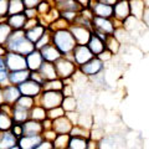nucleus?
<instances>
[{
    "mask_svg": "<svg viewBox=\"0 0 149 149\" xmlns=\"http://www.w3.org/2000/svg\"><path fill=\"white\" fill-rule=\"evenodd\" d=\"M5 47L8 51L20 54L22 56H27L36 49L35 44H32L25 36V30H14Z\"/></svg>",
    "mask_w": 149,
    "mask_h": 149,
    "instance_id": "1",
    "label": "nucleus"
},
{
    "mask_svg": "<svg viewBox=\"0 0 149 149\" xmlns=\"http://www.w3.org/2000/svg\"><path fill=\"white\" fill-rule=\"evenodd\" d=\"M51 32H52L51 44L55 45L63 56L71 55L74 47L77 46V42L68 27H66V29H58Z\"/></svg>",
    "mask_w": 149,
    "mask_h": 149,
    "instance_id": "2",
    "label": "nucleus"
},
{
    "mask_svg": "<svg viewBox=\"0 0 149 149\" xmlns=\"http://www.w3.org/2000/svg\"><path fill=\"white\" fill-rule=\"evenodd\" d=\"M55 67H56V72H57V77L65 82L73 78L76 72L78 71V66L73 62L71 55L61 57L57 62H55Z\"/></svg>",
    "mask_w": 149,
    "mask_h": 149,
    "instance_id": "3",
    "label": "nucleus"
},
{
    "mask_svg": "<svg viewBox=\"0 0 149 149\" xmlns=\"http://www.w3.org/2000/svg\"><path fill=\"white\" fill-rule=\"evenodd\" d=\"M37 103L40 106H42L46 111H50L56 107H60L63 101V95L62 92L58 91H46L44 90V92L40 95V97L36 100Z\"/></svg>",
    "mask_w": 149,
    "mask_h": 149,
    "instance_id": "4",
    "label": "nucleus"
},
{
    "mask_svg": "<svg viewBox=\"0 0 149 149\" xmlns=\"http://www.w3.org/2000/svg\"><path fill=\"white\" fill-rule=\"evenodd\" d=\"M117 22L113 19H104L93 16L92 19V31L98 32L104 36H113L117 30Z\"/></svg>",
    "mask_w": 149,
    "mask_h": 149,
    "instance_id": "5",
    "label": "nucleus"
},
{
    "mask_svg": "<svg viewBox=\"0 0 149 149\" xmlns=\"http://www.w3.org/2000/svg\"><path fill=\"white\" fill-rule=\"evenodd\" d=\"M78 71L85 77L93 78L104 71V62H102L98 57H93L91 61H88L87 63L82 65L81 67H78Z\"/></svg>",
    "mask_w": 149,
    "mask_h": 149,
    "instance_id": "6",
    "label": "nucleus"
},
{
    "mask_svg": "<svg viewBox=\"0 0 149 149\" xmlns=\"http://www.w3.org/2000/svg\"><path fill=\"white\" fill-rule=\"evenodd\" d=\"M5 57V63L6 67L10 72L13 71H20V70H27V63H26V56H22L20 54L11 52L8 51Z\"/></svg>",
    "mask_w": 149,
    "mask_h": 149,
    "instance_id": "7",
    "label": "nucleus"
},
{
    "mask_svg": "<svg viewBox=\"0 0 149 149\" xmlns=\"http://www.w3.org/2000/svg\"><path fill=\"white\" fill-rule=\"evenodd\" d=\"M93 57H96V56L91 52V50L88 49L87 45H77L71 54V58L78 67H81L82 65L91 61Z\"/></svg>",
    "mask_w": 149,
    "mask_h": 149,
    "instance_id": "8",
    "label": "nucleus"
},
{
    "mask_svg": "<svg viewBox=\"0 0 149 149\" xmlns=\"http://www.w3.org/2000/svg\"><path fill=\"white\" fill-rule=\"evenodd\" d=\"M71 34L73 35L77 45H87L92 36V30L87 26H83L80 24H71L68 26Z\"/></svg>",
    "mask_w": 149,
    "mask_h": 149,
    "instance_id": "9",
    "label": "nucleus"
},
{
    "mask_svg": "<svg viewBox=\"0 0 149 149\" xmlns=\"http://www.w3.org/2000/svg\"><path fill=\"white\" fill-rule=\"evenodd\" d=\"M130 16V5L128 0H118L113 5V20L122 25Z\"/></svg>",
    "mask_w": 149,
    "mask_h": 149,
    "instance_id": "10",
    "label": "nucleus"
},
{
    "mask_svg": "<svg viewBox=\"0 0 149 149\" xmlns=\"http://www.w3.org/2000/svg\"><path fill=\"white\" fill-rule=\"evenodd\" d=\"M19 90L21 92V96L32 97V98L37 100L41 93L44 92V86L35 81H32V80H27L26 82H24L22 85L19 86Z\"/></svg>",
    "mask_w": 149,
    "mask_h": 149,
    "instance_id": "11",
    "label": "nucleus"
},
{
    "mask_svg": "<svg viewBox=\"0 0 149 149\" xmlns=\"http://www.w3.org/2000/svg\"><path fill=\"white\" fill-rule=\"evenodd\" d=\"M93 16L97 17H104V19H113V6L108 4H103L96 0H91L90 6Z\"/></svg>",
    "mask_w": 149,
    "mask_h": 149,
    "instance_id": "12",
    "label": "nucleus"
},
{
    "mask_svg": "<svg viewBox=\"0 0 149 149\" xmlns=\"http://www.w3.org/2000/svg\"><path fill=\"white\" fill-rule=\"evenodd\" d=\"M44 57L41 55L40 50H34L31 54L26 56V63H27V70L31 72H39V70L44 65Z\"/></svg>",
    "mask_w": 149,
    "mask_h": 149,
    "instance_id": "13",
    "label": "nucleus"
},
{
    "mask_svg": "<svg viewBox=\"0 0 149 149\" xmlns=\"http://www.w3.org/2000/svg\"><path fill=\"white\" fill-rule=\"evenodd\" d=\"M3 92H4V98H5V104L11 107L15 106L19 98L21 97V92L19 90V86L6 85L3 87Z\"/></svg>",
    "mask_w": 149,
    "mask_h": 149,
    "instance_id": "14",
    "label": "nucleus"
},
{
    "mask_svg": "<svg viewBox=\"0 0 149 149\" xmlns=\"http://www.w3.org/2000/svg\"><path fill=\"white\" fill-rule=\"evenodd\" d=\"M40 52H41V55H42V57H44V61L51 62V63L57 62L60 58L63 57V55L60 52V50L52 44L46 45L45 47H42L40 50Z\"/></svg>",
    "mask_w": 149,
    "mask_h": 149,
    "instance_id": "15",
    "label": "nucleus"
},
{
    "mask_svg": "<svg viewBox=\"0 0 149 149\" xmlns=\"http://www.w3.org/2000/svg\"><path fill=\"white\" fill-rule=\"evenodd\" d=\"M42 122H37L34 119H29L22 124V132L24 136H42L44 133Z\"/></svg>",
    "mask_w": 149,
    "mask_h": 149,
    "instance_id": "16",
    "label": "nucleus"
},
{
    "mask_svg": "<svg viewBox=\"0 0 149 149\" xmlns=\"http://www.w3.org/2000/svg\"><path fill=\"white\" fill-rule=\"evenodd\" d=\"M42 142V136H22L17 139V146L21 149H35Z\"/></svg>",
    "mask_w": 149,
    "mask_h": 149,
    "instance_id": "17",
    "label": "nucleus"
},
{
    "mask_svg": "<svg viewBox=\"0 0 149 149\" xmlns=\"http://www.w3.org/2000/svg\"><path fill=\"white\" fill-rule=\"evenodd\" d=\"M47 30H49V27L46 25H44L42 22H40V24H37L36 26L31 27V29L25 30V36L31 41L32 44H36L37 41H39L41 37L47 32Z\"/></svg>",
    "mask_w": 149,
    "mask_h": 149,
    "instance_id": "18",
    "label": "nucleus"
},
{
    "mask_svg": "<svg viewBox=\"0 0 149 149\" xmlns=\"http://www.w3.org/2000/svg\"><path fill=\"white\" fill-rule=\"evenodd\" d=\"M72 128H73V124L71 120L68 119L67 116H63V117L54 120L52 129L57 134H70Z\"/></svg>",
    "mask_w": 149,
    "mask_h": 149,
    "instance_id": "19",
    "label": "nucleus"
},
{
    "mask_svg": "<svg viewBox=\"0 0 149 149\" xmlns=\"http://www.w3.org/2000/svg\"><path fill=\"white\" fill-rule=\"evenodd\" d=\"M31 71L29 70H20V71H13L9 73V85L20 86L27 80H30Z\"/></svg>",
    "mask_w": 149,
    "mask_h": 149,
    "instance_id": "20",
    "label": "nucleus"
},
{
    "mask_svg": "<svg viewBox=\"0 0 149 149\" xmlns=\"http://www.w3.org/2000/svg\"><path fill=\"white\" fill-rule=\"evenodd\" d=\"M6 22L13 30H25L27 17L25 16V14H15V15H9L6 19Z\"/></svg>",
    "mask_w": 149,
    "mask_h": 149,
    "instance_id": "21",
    "label": "nucleus"
},
{
    "mask_svg": "<svg viewBox=\"0 0 149 149\" xmlns=\"http://www.w3.org/2000/svg\"><path fill=\"white\" fill-rule=\"evenodd\" d=\"M87 46H88V49L91 50V52L97 57V56L101 55L106 50V41H103L101 37H98L97 35L92 34L91 39H90V41H88V44H87Z\"/></svg>",
    "mask_w": 149,
    "mask_h": 149,
    "instance_id": "22",
    "label": "nucleus"
},
{
    "mask_svg": "<svg viewBox=\"0 0 149 149\" xmlns=\"http://www.w3.org/2000/svg\"><path fill=\"white\" fill-rule=\"evenodd\" d=\"M130 15L138 20L144 19L146 16V1L144 0H129Z\"/></svg>",
    "mask_w": 149,
    "mask_h": 149,
    "instance_id": "23",
    "label": "nucleus"
},
{
    "mask_svg": "<svg viewBox=\"0 0 149 149\" xmlns=\"http://www.w3.org/2000/svg\"><path fill=\"white\" fill-rule=\"evenodd\" d=\"M11 117L14 119V123L24 124L26 120L30 119V111L21 108V107L15 104V106H13V108H11Z\"/></svg>",
    "mask_w": 149,
    "mask_h": 149,
    "instance_id": "24",
    "label": "nucleus"
},
{
    "mask_svg": "<svg viewBox=\"0 0 149 149\" xmlns=\"http://www.w3.org/2000/svg\"><path fill=\"white\" fill-rule=\"evenodd\" d=\"M39 73L41 74V77L46 81H52L56 80L57 77V72H56V67H55V63H51V62H44V65L41 66V68L39 70Z\"/></svg>",
    "mask_w": 149,
    "mask_h": 149,
    "instance_id": "25",
    "label": "nucleus"
},
{
    "mask_svg": "<svg viewBox=\"0 0 149 149\" xmlns=\"http://www.w3.org/2000/svg\"><path fill=\"white\" fill-rule=\"evenodd\" d=\"M120 142L117 136L111 134V136H104L103 138L98 142L100 149H119L120 148Z\"/></svg>",
    "mask_w": 149,
    "mask_h": 149,
    "instance_id": "26",
    "label": "nucleus"
},
{
    "mask_svg": "<svg viewBox=\"0 0 149 149\" xmlns=\"http://www.w3.org/2000/svg\"><path fill=\"white\" fill-rule=\"evenodd\" d=\"M55 8L58 11H74V13H80L83 9L77 0H62L57 5H55Z\"/></svg>",
    "mask_w": 149,
    "mask_h": 149,
    "instance_id": "27",
    "label": "nucleus"
},
{
    "mask_svg": "<svg viewBox=\"0 0 149 149\" xmlns=\"http://www.w3.org/2000/svg\"><path fill=\"white\" fill-rule=\"evenodd\" d=\"M17 146V138L8 130V132H1L0 136V149H11Z\"/></svg>",
    "mask_w": 149,
    "mask_h": 149,
    "instance_id": "28",
    "label": "nucleus"
},
{
    "mask_svg": "<svg viewBox=\"0 0 149 149\" xmlns=\"http://www.w3.org/2000/svg\"><path fill=\"white\" fill-rule=\"evenodd\" d=\"M14 123V119L11 117V113L0 109V132H8L11 130Z\"/></svg>",
    "mask_w": 149,
    "mask_h": 149,
    "instance_id": "29",
    "label": "nucleus"
},
{
    "mask_svg": "<svg viewBox=\"0 0 149 149\" xmlns=\"http://www.w3.org/2000/svg\"><path fill=\"white\" fill-rule=\"evenodd\" d=\"M46 118H47V111H46L42 106L36 103L32 107V109L30 111V119L37 120V122H44Z\"/></svg>",
    "mask_w": 149,
    "mask_h": 149,
    "instance_id": "30",
    "label": "nucleus"
},
{
    "mask_svg": "<svg viewBox=\"0 0 149 149\" xmlns=\"http://www.w3.org/2000/svg\"><path fill=\"white\" fill-rule=\"evenodd\" d=\"M13 29L6 21H0V46H5L13 34Z\"/></svg>",
    "mask_w": 149,
    "mask_h": 149,
    "instance_id": "31",
    "label": "nucleus"
},
{
    "mask_svg": "<svg viewBox=\"0 0 149 149\" xmlns=\"http://www.w3.org/2000/svg\"><path fill=\"white\" fill-rule=\"evenodd\" d=\"M61 107L63 108V111L66 112V113H70V112H76L78 109V100L74 96L63 97Z\"/></svg>",
    "mask_w": 149,
    "mask_h": 149,
    "instance_id": "32",
    "label": "nucleus"
},
{
    "mask_svg": "<svg viewBox=\"0 0 149 149\" xmlns=\"http://www.w3.org/2000/svg\"><path fill=\"white\" fill-rule=\"evenodd\" d=\"M9 73H10V71L6 67L5 57L0 56V87L9 85Z\"/></svg>",
    "mask_w": 149,
    "mask_h": 149,
    "instance_id": "33",
    "label": "nucleus"
},
{
    "mask_svg": "<svg viewBox=\"0 0 149 149\" xmlns=\"http://www.w3.org/2000/svg\"><path fill=\"white\" fill-rule=\"evenodd\" d=\"M70 139H71L70 134H57V137L52 142V147L55 149H67Z\"/></svg>",
    "mask_w": 149,
    "mask_h": 149,
    "instance_id": "34",
    "label": "nucleus"
},
{
    "mask_svg": "<svg viewBox=\"0 0 149 149\" xmlns=\"http://www.w3.org/2000/svg\"><path fill=\"white\" fill-rule=\"evenodd\" d=\"M65 81L60 80V78H56V80L52 81H46L44 83V90L46 91H58V92H62L63 87H65Z\"/></svg>",
    "mask_w": 149,
    "mask_h": 149,
    "instance_id": "35",
    "label": "nucleus"
},
{
    "mask_svg": "<svg viewBox=\"0 0 149 149\" xmlns=\"http://www.w3.org/2000/svg\"><path fill=\"white\" fill-rule=\"evenodd\" d=\"M70 136H71V137H80V138L90 139L91 130L85 128V127H82V125H80V124H76V125H73V128L71 129Z\"/></svg>",
    "mask_w": 149,
    "mask_h": 149,
    "instance_id": "36",
    "label": "nucleus"
},
{
    "mask_svg": "<svg viewBox=\"0 0 149 149\" xmlns=\"http://www.w3.org/2000/svg\"><path fill=\"white\" fill-rule=\"evenodd\" d=\"M120 49V41L117 40V37L114 35L113 36H108L106 40V50H108L109 52L116 55Z\"/></svg>",
    "mask_w": 149,
    "mask_h": 149,
    "instance_id": "37",
    "label": "nucleus"
},
{
    "mask_svg": "<svg viewBox=\"0 0 149 149\" xmlns=\"http://www.w3.org/2000/svg\"><path fill=\"white\" fill-rule=\"evenodd\" d=\"M88 139L80 137H71L67 149H87Z\"/></svg>",
    "mask_w": 149,
    "mask_h": 149,
    "instance_id": "38",
    "label": "nucleus"
},
{
    "mask_svg": "<svg viewBox=\"0 0 149 149\" xmlns=\"http://www.w3.org/2000/svg\"><path fill=\"white\" fill-rule=\"evenodd\" d=\"M25 11V5L22 0H10L9 4V15H15V14H22Z\"/></svg>",
    "mask_w": 149,
    "mask_h": 149,
    "instance_id": "39",
    "label": "nucleus"
},
{
    "mask_svg": "<svg viewBox=\"0 0 149 149\" xmlns=\"http://www.w3.org/2000/svg\"><path fill=\"white\" fill-rule=\"evenodd\" d=\"M54 8H55V5L50 1V0H41V3L39 4V6L36 8L37 11H39V17L46 16L47 14H50L51 11H52Z\"/></svg>",
    "mask_w": 149,
    "mask_h": 149,
    "instance_id": "40",
    "label": "nucleus"
},
{
    "mask_svg": "<svg viewBox=\"0 0 149 149\" xmlns=\"http://www.w3.org/2000/svg\"><path fill=\"white\" fill-rule=\"evenodd\" d=\"M37 103V101L35 98H32V97H27V96H21L20 98H19L16 106L21 107V108H25L27 111H31L32 107Z\"/></svg>",
    "mask_w": 149,
    "mask_h": 149,
    "instance_id": "41",
    "label": "nucleus"
},
{
    "mask_svg": "<svg viewBox=\"0 0 149 149\" xmlns=\"http://www.w3.org/2000/svg\"><path fill=\"white\" fill-rule=\"evenodd\" d=\"M63 116H66V112L63 111V108H62L61 106H60V107H56V108H52V109H50V111H47V118L51 119V120H56V119H58V118L63 117Z\"/></svg>",
    "mask_w": 149,
    "mask_h": 149,
    "instance_id": "42",
    "label": "nucleus"
},
{
    "mask_svg": "<svg viewBox=\"0 0 149 149\" xmlns=\"http://www.w3.org/2000/svg\"><path fill=\"white\" fill-rule=\"evenodd\" d=\"M9 4L10 0H0V21H6L9 16Z\"/></svg>",
    "mask_w": 149,
    "mask_h": 149,
    "instance_id": "43",
    "label": "nucleus"
},
{
    "mask_svg": "<svg viewBox=\"0 0 149 149\" xmlns=\"http://www.w3.org/2000/svg\"><path fill=\"white\" fill-rule=\"evenodd\" d=\"M51 37H52V32H51L50 30H47V32L41 37V39L37 41V42L35 44V47H36V50H41L42 47H45L46 45H49V44H51Z\"/></svg>",
    "mask_w": 149,
    "mask_h": 149,
    "instance_id": "44",
    "label": "nucleus"
},
{
    "mask_svg": "<svg viewBox=\"0 0 149 149\" xmlns=\"http://www.w3.org/2000/svg\"><path fill=\"white\" fill-rule=\"evenodd\" d=\"M80 13H74V11H60V17L63 19L66 22H68L70 25L73 24L76 21V19L78 17Z\"/></svg>",
    "mask_w": 149,
    "mask_h": 149,
    "instance_id": "45",
    "label": "nucleus"
},
{
    "mask_svg": "<svg viewBox=\"0 0 149 149\" xmlns=\"http://www.w3.org/2000/svg\"><path fill=\"white\" fill-rule=\"evenodd\" d=\"M42 137H44V141H47V142L52 143L55 141V138L57 137V133H56L54 129H46V130H44Z\"/></svg>",
    "mask_w": 149,
    "mask_h": 149,
    "instance_id": "46",
    "label": "nucleus"
},
{
    "mask_svg": "<svg viewBox=\"0 0 149 149\" xmlns=\"http://www.w3.org/2000/svg\"><path fill=\"white\" fill-rule=\"evenodd\" d=\"M10 132H11L17 139L20 138V137H22V136H24V132H22V124H17V123H15V124L13 125V128H11Z\"/></svg>",
    "mask_w": 149,
    "mask_h": 149,
    "instance_id": "47",
    "label": "nucleus"
},
{
    "mask_svg": "<svg viewBox=\"0 0 149 149\" xmlns=\"http://www.w3.org/2000/svg\"><path fill=\"white\" fill-rule=\"evenodd\" d=\"M66 116L68 117V119L72 122V124L76 125V124H78V120H80L81 113L78 111H76V112H70V113H66Z\"/></svg>",
    "mask_w": 149,
    "mask_h": 149,
    "instance_id": "48",
    "label": "nucleus"
},
{
    "mask_svg": "<svg viewBox=\"0 0 149 149\" xmlns=\"http://www.w3.org/2000/svg\"><path fill=\"white\" fill-rule=\"evenodd\" d=\"M24 14L27 17V20H30V19H39V11H37V9H25Z\"/></svg>",
    "mask_w": 149,
    "mask_h": 149,
    "instance_id": "49",
    "label": "nucleus"
},
{
    "mask_svg": "<svg viewBox=\"0 0 149 149\" xmlns=\"http://www.w3.org/2000/svg\"><path fill=\"white\" fill-rule=\"evenodd\" d=\"M25 9H36L41 3V0H22Z\"/></svg>",
    "mask_w": 149,
    "mask_h": 149,
    "instance_id": "50",
    "label": "nucleus"
},
{
    "mask_svg": "<svg viewBox=\"0 0 149 149\" xmlns=\"http://www.w3.org/2000/svg\"><path fill=\"white\" fill-rule=\"evenodd\" d=\"M62 95L63 97H68V96H74V92H73V86L70 85V83H65V87L62 90Z\"/></svg>",
    "mask_w": 149,
    "mask_h": 149,
    "instance_id": "51",
    "label": "nucleus"
},
{
    "mask_svg": "<svg viewBox=\"0 0 149 149\" xmlns=\"http://www.w3.org/2000/svg\"><path fill=\"white\" fill-rule=\"evenodd\" d=\"M97 57H98L102 62H107V61H109V60H111L112 57H113V54L109 52L108 50H104L103 52H102L101 55H98Z\"/></svg>",
    "mask_w": 149,
    "mask_h": 149,
    "instance_id": "52",
    "label": "nucleus"
},
{
    "mask_svg": "<svg viewBox=\"0 0 149 149\" xmlns=\"http://www.w3.org/2000/svg\"><path fill=\"white\" fill-rule=\"evenodd\" d=\"M30 80L35 81V82H37V83H40V85H42V86H44V83H45V80H44L42 77H41V74H40L39 72H31Z\"/></svg>",
    "mask_w": 149,
    "mask_h": 149,
    "instance_id": "53",
    "label": "nucleus"
},
{
    "mask_svg": "<svg viewBox=\"0 0 149 149\" xmlns=\"http://www.w3.org/2000/svg\"><path fill=\"white\" fill-rule=\"evenodd\" d=\"M87 149H100L98 147V142L95 141V139H88V143H87Z\"/></svg>",
    "mask_w": 149,
    "mask_h": 149,
    "instance_id": "54",
    "label": "nucleus"
},
{
    "mask_svg": "<svg viewBox=\"0 0 149 149\" xmlns=\"http://www.w3.org/2000/svg\"><path fill=\"white\" fill-rule=\"evenodd\" d=\"M52 143L51 142H47V141H44L40 146H37L35 149H52Z\"/></svg>",
    "mask_w": 149,
    "mask_h": 149,
    "instance_id": "55",
    "label": "nucleus"
},
{
    "mask_svg": "<svg viewBox=\"0 0 149 149\" xmlns=\"http://www.w3.org/2000/svg\"><path fill=\"white\" fill-rule=\"evenodd\" d=\"M42 125H44V129H52V125H54V120H51L49 118H46L44 122H42Z\"/></svg>",
    "mask_w": 149,
    "mask_h": 149,
    "instance_id": "56",
    "label": "nucleus"
},
{
    "mask_svg": "<svg viewBox=\"0 0 149 149\" xmlns=\"http://www.w3.org/2000/svg\"><path fill=\"white\" fill-rule=\"evenodd\" d=\"M78 3H80V5L85 9V8H88L90 6V3H91V0H77Z\"/></svg>",
    "mask_w": 149,
    "mask_h": 149,
    "instance_id": "57",
    "label": "nucleus"
},
{
    "mask_svg": "<svg viewBox=\"0 0 149 149\" xmlns=\"http://www.w3.org/2000/svg\"><path fill=\"white\" fill-rule=\"evenodd\" d=\"M96 1H100V3H103V4H108V5H112L113 6L118 0H96Z\"/></svg>",
    "mask_w": 149,
    "mask_h": 149,
    "instance_id": "58",
    "label": "nucleus"
},
{
    "mask_svg": "<svg viewBox=\"0 0 149 149\" xmlns=\"http://www.w3.org/2000/svg\"><path fill=\"white\" fill-rule=\"evenodd\" d=\"M4 104H5V98H4L3 87H0V107H3Z\"/></svg>",
    "mask_w": 149,
    "mask_h": 149,
    "instance_id": "59",
    "label": "nucleus"
},
{
    "mask_svg": "<svg viewBox=\"0 0 149 149\" xmlns=\"http://www.w3.org/2000/svg\"><path fill=\"white\" fill-rule=\"evenodd\" d=\"M6 52H8V50L5 46H0V56H5Z\"/></svg>",
    "mask_w": 149,
    "mask_h": 149,
    "instance_id": "60",
    "label": "nucleus"
},
{
    "mask_svg": "<svg viewBox=\"0 0 149 149\" xmlns=\"http://www.w3.org/2000/svg\"><path fill=\"white\" fill-rule=\"evenodd\" d=\"M11 149H21V148L19 147V146H16V147H14V148H11Z\"/></svg>",
    "mask_w": 149,
    "mask_h": 149,
    "instance_id": "61",
    "label": "nucleus"
},
{
    "mask_svg": "<svg viewBox=\"0 0 149 149\" xmlns=\"http://www.w3.org/2000/svg\"><path fill=\"white\" fill-rule=\"evenodd\" d=\"M0 136H1V132H0Z\"/></svg>",
    "mask_w": 149,
    "mask_h": 149,
    "instance_id": "62",
    "label": "nucleus"
},
{
    "mask_svg": "<svg viewBox=\"0 0 149 149\" xmlns=\"http://www.w3.org/2000/svg\"><path fill=\"white\" fill-rule=\"evenodd\" d=\"M52 149H55V148H52Z\"/></svg>",
    "mask_w": 149,
    "mask_h": 149,
    "instance_id": "63",
    "label": "nucleus"
},
{
    "mask_svg": "<svg viewBox=\"0 0 149 149\" xmlns=\"http://www.w3.org/2000/svg\"><path fill=\"white\" fill-rule=\"evenodd\" d=\"M128 1H129V0H128Z\"/></svg>",
    "mask_w": 149,
    "mask_h": 149,
    "instance_id": "64",
    "label": "nucleus"
}]
</instances>
